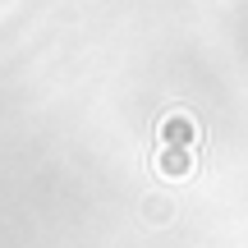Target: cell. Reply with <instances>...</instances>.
Wrapping results in <instances>:
<instances>
[{
	"mask_svg": "<svg viewBox=\"0 0 248 248\" xmlns=\"http://www.w3.org/2000/svg\"><path fill=\"white\" fill-rule=\"evenodd\" d=\"M156 138H161V147H184V152H193L198 147V120L188 115V110H170V115L161 120Z\"/></svg>",
	"mask_w": 248,
	"mask_h": 248,
	"instance_id": "1",
	"label": "cell"
},
{
	"mask_svg": "<svg viewBox=\"0 0 248 248\" xmlns=\"http://www.w3.org/2000/svg\"><path fill=\"white\" fill-rule=\"evenodd\" d=\"M156 175H166V179H184V175H193V152H184V147H161V156H156Z\"/></svg>",
	"mask_w": 248,
	"mask_h": 248,
	"instance_id": "2",
	"label": "cell"
}]
</instances>
